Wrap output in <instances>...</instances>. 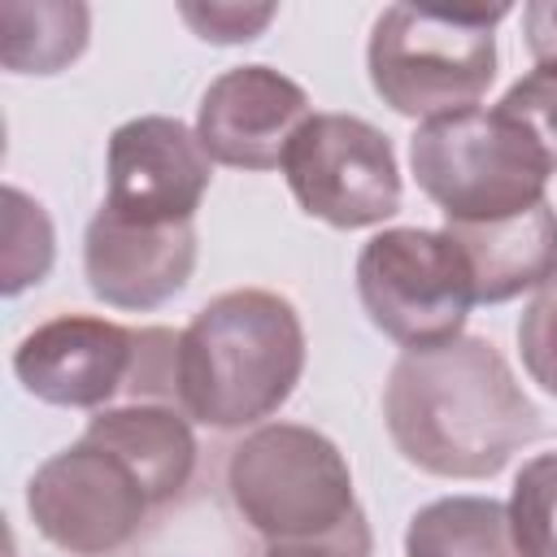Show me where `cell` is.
Masks as SVG:
<instances>
[{
	"label": "cell",
	"instance_id": "obj_1",
	"mask_svg": "<svg viewBox=\"0 0 557 557\" xmlns=\"http://www.w3.org/2000/svg\"><path fill=\"white\" fill-rule=\"evenodd\" d=\"M383 422L400 457L435 479H492L540 435V409L483 335L400 352Z\"/></svg>",
	"mask_w": 557,
	"mask_h": 557
},
{
	"label": "cell",
	"instance_id": "obj_2",
	"mask_svg": "<svg viewBox=\"0 0 557 557\" xmlns=\"http://www.w3.org/2000/svg\"><path fill=\"white\" fill-rule=\"evenodd\" d=\"M305 374V326L292 300L261 287L213 296L178 335L174 396L213 431L252 426L287 405Z\"/></svg>",
	"mask_w": 557,
	"mask_h": 557
},
{
	"label": "cell",
	"instance_id": "obj_3",
	"mask_svg": "<svg viewBox=\"0 0 557 557\" xmlns=\"http://www.w3.org/2000/svg\"><path fill=\"white\" fill-rule=\"evenodd\" d=\"M509 4H392L366 48L370 87L400 117H448L479 109L496 78V22Z\"/></svg>",
	"mask_w": 557,
	"mask_h": 557
},
{
	"label": "cell",
	"instance_id": "obj_4",
	"mask_svg": "<svg viewBox=\"0 0 557 557\" xmlns=\"http://www.w3.org/2000/svg\"><path fill=\"white\" fill-rule=\"evenodd\" d=\"M178 339L161 326H117L91 313H57L39 322L13 352L17 383L61 409H109L117 396H174Z\"/></svg>",
	"mask_w": 557,
	"mask_h": 557
},
{
	"label": "cell",
	"instance_id": "obj_5",
	"mask_svg": "<svg viewBox=\"0 0 557 557\" xmlns=\"http://www.w3.org/2000/svg\"><path fill=\"white\" fill-rule=\"evenodd\" d=\"M409 165L444 222L513 218L548 200L544 187L548 174H557L535 139L500 109H466L422 122L409 139Z\"/></svg>",
	"mask_w": 557,
	"mask_h": 557
},
{
	"label": "cell",
	"instance_id": "obj_6",
	"mask_svg": "<svg viewBox=\"0 0 557 557\" xmlns=\"http://www.w3.org/2000/svg\"><path fill=\"white\" fill-rule=\"evenodd\" d=\"M226 492L239 518L274 540H313L361 513L344 453L313 426L265 422L231 448Z\"/></svg>",
	"mask_w": 557,
	"mask_h": 557
},
{
	"label": "cell",
	"instance_id": "obj_7",
	"mask_svg": "<svg viewBox=\"0 0 557 557\" xmlns=\"http://www.w3.org/2000/svg\"><path fill=\"white\" fill-rule=\"evenodd\" d=\"M357 296L366 318L405 352L457 339L474 305L457 244L422 226H387L366 239L357 257Z\"/></svg>",
	"mask_w": 557,
	"mask_h": 557
},
{
	"label": "cell",
	"instance_id": "obj_8",
	"mask_svg": "<svg viewBox=\"0 0 557 557\" xmlns=\"http://www.w3.org/2000/svg\"><path fill=\"white\" fill-rule=\"evenodd\" d=\"M283 174L296 205L335 231L379 226L400 209L392 139L357 113H313L296 131Z\"/></svg>",
	"mask_w": 557,
	"mask_h": 557
},
{
	"label": "cell",
	"instance_id": "obj_9",
	"mask_svg": "<svg viewBox=\"0 0 557 557\" xmlns=\"http://www.w3.org/2000/svg\"><path fill=\"white\" fill-rule=\"evenodd\" d=\"M35 531L74 557H104L131 544L148 518L152 496L139 474L96 440L52 453L26 483Z\"/></svg>",
	"mask_w": 557,
	"mask_h": 557
},
{
	"label": "cell",
	"instance_id": "obj_10",
	"mask_svg": "<svg viewBox=\"0 0 557 557\" xmlns=\"http://www.w3.org/2000/svg\"><path fill=\"white\" fill-rule=\"evenodd\" d=\"M213 165L196 131L165 113H144L109 135V196L104 209L131 222H191Z\"/></svg>",
	"mask_w": 557,
	"mask_h": 557
},
{
	"label": "cell",
	"instance_id": "obj_11",
	"mask_svg": "<svg viewBox=\"0 0 557 557\" xmlns=\"http://www.w3.org/2000/svg\"><path fill=\"white\" fill-rule=\"evenodd\" d=\"M309 117L313 109L296 78L270 65H235L200 96L196 139L209 161L235 170H274Z\"/></svg>",
	"mask_w": 557,
	"mask_h": 557
},
{
	"label": "cell",
	"instance_id": "obj_12",
	"mask_svg": "<svg viewBox=\"0 0 557 557\" xmlns=\"http://www.w3.org/2000/svg\"><path fill=\"white\" fill-rule=\"evenodd\" d=\"M196 270L191 222H131L100 205L83 235V274L96 300L131 313L161 309L174 300Z\"/></svg>",
	"mask_w": 557,
	"mask_h": 557
},
{
	"label": "cell",
	"instance_id": "obj_13",
	"mask_svg": "<svg viewBox=\"0 0 557 557\" xmlns=\"http://www.w3.org/2000/svg\"><path fill=\"white\" fill-rule=\"evenodd\" d=\"M444 235L470 270L474 305L540 292L557 274V209L548 200L496 222H444Z\"/></svg>",
	"mask_w": 557,
	"mask_h": 557
},
{
	"label": "cell",
	"instance_id": "obj_14",
	"mask_svg": "<svg viewBox=\"0 0 557 557\" xmlns=\"http://www.w3.org/2000/svg\"><path fill=\"white\" fill-rule=\"evenodd\" d=\"M83 435L117 453L139 474L152 505L174 500L196 470V435L187 418L174 413V405L165 400H122L96 409Z\"/></svg>",
	"mask_w": 557,
	"mask_h": 557
},
{
	"label": "cell",
	"instance_id": "obj_15",
	"mask_svg": "<svg viewBox=\"0 0 557 557\" xmlns=\"http://www.w3.org/2000/svg\"><path fill=\"white\" fill-rule=\"evenodd\" d=\"M405 557H522L509 505L492 496H444L405 527Z\"/></svg>",
	"mask_w": 557,
	"mask_h": 557
},
{
	"label": "cell",
	"instance_id": "obj_16",
	"mask_svg": "<svg viewBox=\"0 0 557 557\" xmlns=\"http://www.w3.org/2000/svg\"><path fill=\"white\" fill-rule=\"evenodd\" d=\"M91 30L87 4H0V61L13 74H57L83 57Z\"/></svg>",
	"mask_w": 557,
	"mask_h": 557
},
{
	"label": "cell",
	"instance_id": "obj_17",
	"mask_svg": "<svg viewBox=\"0 0 557 557\" xmlns=\"http://www.w3.org/2000/svg\"><path fill=\"white\" fill-rule=\"evenodd\" d=\"M509 527L522 557H557V453H540L518 470Z\"/></svg>",
	"mask_w": 557,
	"mask_h": 557
},
{
	"label": "cell",
	"instance_id": "obj_18",
	"mask_svg": "<svg viewBox=\"0 0 557 557\" xmlns=\"http://www.w3.org/2000/svg\"><path fill=\"white\" fill-rule=\"evenodd\" d=\"M52 222L39 200L17 187H4V296H17L30 283H44L52 270Z\"/></svg>",
	"mask_w": 557,
	"mask_h": 557
},
{
	"label": "cell",
	"instance_id": "obj_19",
	"mask_svg": "<svg viewBox=\"0 0 557 557\" xmlns=\"http://www.w3.org/2000/svg\"><path fill=\"white\" fill-rule=\"evenodd\" d=\"M505 117H513L535 148L557 170V61H535L531 74H522L496 104Z\"/></svg>",
	"mask_w": 557,
	"mask_h": 557
},
{
	"label": "cell",
	"instance_id": "obj_20",
	"mask_svg": "<svg viewBox=\"0 0 557 557\" xmlns=\"http://www.w3.org/2000/svg\"><path fill=\"white\" fill-rule=\"evenodd\" d=\"M518 348H522V366L527 374L557 396V274L535 292V300L522 309L518 322Z\"/></svg>",
	"mask_w": 557,
	"mask_h": 557
},
{
	"label": "cell",
	"instance_id": "obj_21",
	"mask_svg": "<svg viewBox=\"0 0 557 557\" xmlns=\"http://www.w3.org/2000/svg\"><path fill=\"white\" fill-rule=\"evenodd\" d=\"M183 22L209 39V44H248L257 39L270 22H274V4H226V0H209V4H178Z\"/></svg>",
	"mask_w": 557,
	"mask_h": 557
},
{
	"label": "cell",
	"instance_id": "obj_22",
	"mask_svg": "<svg viewBox=\"0 0 557 557\" xmlns=\"http://www.w3.org/2000/svg\"><path fill=\"white\" fill-rule=\"evenodd\" d=\"M261 557H374V535L366 513H352L344 527L313 535V540H274Z\"/></svg>",
	"mask_w": 557,
	"mask_h": 557
},
{
	"label": "cell",
	"instance_id": "obj_23",
	"mask_svg": "<svg viewBox=\"0 0 557 557\" xmlns=\"http://www.w3.org/2000/svg\"><path fill=\"white\" fill-rule=\"evenodd\" d=\"M522 30L535 61H557V0H531L522 9Z\"/></svg>",
	"mask_w": 557,
	"mask_h": 557
}]
</instances>
